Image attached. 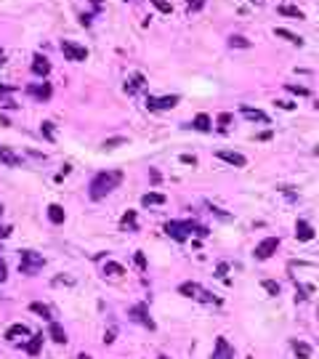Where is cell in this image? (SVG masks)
<instances>
[{"mask_svg":"<svg viewBox=\"0 0 319 359\" xmlns=\"http://www.w3.org/2000/svg\"><path fill=\"white\" fill-rule=\"evenodd\" d=\"M120 181H122V170H101V173H96L88 186L91 200H104L112 189H117Z\"/></svg>","mask_w":319,"mask_h":359,"instance_id":"cell-1","label":"cell"},{"mask_svg":"<svg viewBox=\"0 0 319 359\" xmlns=\"http://www.w3.org/2000/svg\"><path fill=\"white\" fill-rule=\"evenodd\" d=\"M45 266V258L40 253H35V250H21V255H19V271L21 274H37Z\"/></svg>","mask_w":319,"mask_h":359,"instance_id":"cell-2","label":"cell"},{"mask_svg":"<svg viewBox=\"0 0 319 359\" xmlns=\"http://www.w3.org/2000/svg\"><path fill=\"white\" fill-rule=\"evenodd\" d=\"M178 293L186 295V298L202 301V303H221V298H215V295H210L208 290H202L197 282H184V285H178Z\"/></svg>","mask_w":319,"mask_h":359,"instance_id":"cell-3","label":"cell"},{"mask_svg":"<svg viewBox=\"0 0 319 359\" xmlns=\"http://www.w3.org/2000/svg\"><path fill=\"white\" fill-rule=\"evenodd\" d=\"M277 247H279V237H266V239H261V242L255 245L253 255L258 261H266V258H271V255L277 253Z\"/></svg>","mask_w":319,"mask_h":359,"instance_id":"cell-4","label":"cell"},{"mask_svg":"<svg viewBox=\"0 0 319 359\" xmlns=\"http://www.w3.org/2000/svg\"><path fill=\"white\" fill-rule=\"evenodd\" d=\"M61 53L67 56V61H85L88 59V48H85V45H77L72 40H61Z\"/></svg>","mask_w":319,"mask_h":359,"instance_id":"cell-5","label":"cell"},{"mask_svg":"<svg viewBox=\"0 0 319 359\" xmlns=\"http://www.w3.org/2000/svg\"><path fill=\"white\" fill-rule=\"evenodd\" d=\"M178 101H181V96H176V93L173 96H160V99L149 96L146 99V109H152V112H165V109H173Z\"/></svg>","mask_w":319,"mask_h":359,"instance_id":"cell-6","label":"cell"},{"mask_svg":"<svg viewBox=\"0 0 319 359\" xmlns=\"http://www.w3.org/2000/svg\"><path fill=\"white\" fill-rule=\"evenodd\" d=\"M128 317L133 319V322H138V325H144V327H149V330H154V319L149 317V309H146V303H136V306H130V311H128Z\"/></svg>","mask_w":319,"mask_h":359,"instance_id":"cell-7","label":"cell"},{"mask_svg":"<svg viewBox=\"0 0 319 359\" xmlns=\"http://www.w3.org/2000/svg\"><path fill=\"white\" fill-rule=\"evenodd\" d=\"M165 232L168 237H173L176 242H186V237H189V221H168L165 224Z\"/></svg>","mask_w":319,"mask_h":359,"instance_id":"cell-8","label":"cell"},{"mask_svg":"<svg viewBox=\"0 0 319 359\" xmlns=\"http://www.w3.org/2000/svg\"><path fill=\"white\" fill-rule=\"evenodd\" d=\"M27 93L37 101H48L53 96V88H51V83H32V85H27Z\"/></svg>","mask_w":319,"mask_h":359,"instance_id":"cell-9","label":"cell"},{"mask_svg":"<svg viewBox=\"0 0 319 359\" xmlns=\"http://www.w3.org/2000/svg\"><path fill=\"white\" fill-rule=\"evenodd\" d=\"M210 359H234V349L229 346V341L223 338H215V351H213V357Z\"/></svg>","mask_w":319,"mask_h":359,"instance_id":"cell-10","label":"cell"},{"mask_svg":"<svg viewBox=\"0 0 319 359\" xmlns=\"http://www.w3.org/2000/svg\"><path fill=\"white\" fill-rule=\"evenodd\" d=\"M215 154H218V160L229 162V165H234V168H245V165H247V157H245V154H239V152L221 149V152H215Z\"/></svg>","mask_w":319,"mask_h":359,"instance_id":"cell-11","label":"cell"},{"mask_svg":"<svg viewBox=\"0 0 319 359\" xmlns=\"http://www.w3.org/2000/svg\"><path fill=\"white\" fill-rule=\"evenodd\" d=\"M295 237H298L301 242H311V239H314V226L309 221H303V218H298V221H295Z\"/></svg>","mask_w":319,"mask_h":359,"instance_id":"cell-12","label":"cell"},{"mask_svg":"<svg viewBox=\"0 0 319 359\" xmlns=\"http://www.w3.org/2000/svg\"><path fill=\"white\" fill-rule=\"evenodd\" d=\"M192 128H194V130H200V133H210V130H213V120H210V115L200 112V115L192 120Z\"/></svg>","mask_w":319,"mask_h":359,"instance_id":"cell-13","label":"cell"},{"mask_svg":"<svg viewBox=\"0 0 319 359\" xmlns=\"http://www.w3.org/2000/svg\"><path fill=\"white\" fill-rule=\"evenodd\" d=\"M239 112H242V117H245V120H250V122H263V125H266V122H269V115H266V112H261V109L242 107V109H239Z\"/></svg>","mask_w":319,"mask_h":359,"instance_id":"cell-14","label":"cell"},{"mask_svg":"<svg viewBox=\"0 0 319 359\" xmlns=\"http://www.w3.org/2000/svg\"><path fill=\"white\" fill-rule=\"evenodd\" d=\"M32 72L37 75V77H45L51 72V61L45 59V56H40V53H35V59H32Z\"/></svg>","mask_w":319,"mask_h":359,"instance_id":"cell-15","label":"cell"},{"mask_svg":"<svg viewBox=\"0 0 319 359\" xmlns=\"http://www.w3.org/2000/svg\"><path fill=\"white\" fill-rule=\"evenodd\" d=\"M0 160H3L8 168H19L21 165V157L11 149V146H0Z\"/></svg>","mask_w":319,"mask_h":359,"instance_id":"cell-16","label":"cell"},{"mask_svg":"<svg viewBox=\"0 0 319 359\" xmlns=\"http://www.w3.org/2000/svg\"><path fill=\"white\" fill-rule=\"evenodd\" d=\"M144 83H146V77H144L141 72L130 75V80L125 83V93H130V96H133V93H138V91L144 88Z\"/></svg>","mask_w":319,"mask_h":359,"instance_id":"cell-17","label":"cell"},{"mask_svg":"<svg viewBox=\"0 0 319 359\" xmlns=\"http://www.w3.org/2000/svg\"><path fill=\"white\" fill-rule=\"evenodd\" d=\"M48 338H51L53 343H67V330H64L59 322H51V325H48Z\"/></svg>","mask_w":319,"mask_h":359,"instance_id":"cell-18","label":"cell"},{"mask_svg":"<svg viewBox=\"0 0 319 359\" xmlns=\"http://www.w3.org/2000/svg\"><path fill=\"white\" fill-rule=\"evenodd\" d=\"M274 35H277V37H282V40H287V43H293V45H303V37H301V35H295V32H290V29H285V27H277V29H274Z\"/></svg>","mask_w":319,"mask_h":359,"instance_id":"cell-19","label":"cell"},{"mask_svg":"<svg viewBox=\"0 0 319 359\" xmlns=\"http://www.w3.org/2000/svg\"><path fill=\"white\" fill-rule=\"evenodd\" d=\"M168 202V197L165 194H160V192H149V194H144L141 197V205L144 208H149V205H165Z\"/></svg>","mask_w":319,"mask_h":359,"instance_id":"cell-20","label":"cell"},{"mask_svg":"<svg viewBox=\"0 0 319 359\" xmlns=\"http://www.w3.org/2000/svg\"><path fill=\"white\" fill-rule=\"evenodd\" d=\"M21 335V338H27L29 335V327L27 325H11L8 330H5V341H16Z\"/></svg>","mask_w":319,"mask_h":359,"instance_id":"cell-21","label":"cell"},{"mask_svg":"<svg viewBox=\"0 0 319 359\" xmlns=\"http://www.w3.org/2000/svg\"><path fill=\"white\" fill-rule=\"evenodd\" d=\"M40 346H43V333H37V335L29 338V343L24 346V351H27L29 357H37V354H40Z\"/></svg>","mask_w":319,"mask_h":359,"instance_id":"cell-22","label":"cell"},{"mask_svg":"<svg viewBox=\"0 0 319 359\" xmlns=\"http://www.w3.org/2000/svg\"><path fill=\"white\" fill-rule=\"evenodd\" d=\"M64 218H67V213L61 205H48V221L51 224H64Z\"/></svg>","mask_w":319,"mask_h":359,"instance_id":"cell-23","label":"cell"},{"mask_svg":"<svg viewBox=\"0 0 319 359\" xmlns=\"http://www.w3.org/2000/svg\"><path fill=\"white\" fill-rule=\"evenodd\" d=\"M293 351H295L298 359H311V346L303 343V341H293Z\"/></svg>","mask_w":319,"mask_h":359,"instance_id":"cell-24","label":"cell"},{"mask_svg":"<svg viewBox=\"0 0 319 359\" xmlns=\"http://www.w3.org/2000/svg\"><path fill=\"white\" fill-rule=\"evenodd\" d=\"M279 16H293V19H306L303 16V11L298 8V5H279Z\"/></svg>","mask_w":319,"mask_h":359,"instance_id":"cell-25","label":"cell"},{"mask_svg":"<svg viewBox=\"0 0 319 359\" xmlns=\"http://www.w3.org/2000/svg\"><path fill=\"white\" fill-rule=\"evenodd\" d=\"M104 274L122 277V274H125V266H122V263H114V261H106V263H104Z\"/></svg>","mask_w":319,"mask_h":359,"instance_id":"cell-26","label":"cell"},{"mask_svg":"<svg viewBox=\"0 0 319 359\" xmlns=\"http://www.w3.org/2000/svg\"><path fill=\"white\" fill-rule=\"evenodd\" d=\"M29 311H35L37 317H43V319H48V322H53V317H51V309L45 306V303H29Z\"/></svg>","mask_w":319,"mask_h":359,"instance_id":"cell-27","label":"cell"},{"mask_svg":"<svg viewBox=\"0 0 319 359\" xmlns=\"http://www.w3.org/2000/svg\"><path fill=\"white\" fill-rule=\"evenodd\" d=\"M122 229H130V232H136L138 226H136V210H128L125 216H122V221H120Z\"/></svg>","mask_w":319,"mask_h":359,"instance_id":"cell-28","label":"cell"},{"mask_svg":"<svg viewBox=\"0 0 319 359\" xmlns=\"http://www.w3.org/2000/svg\"><path fill=\"white\" fill-rule=\"evenodd\" d=\"M13 88L11 85H0V101H3V107H8V109H16V104L8 99V93H11Z\"/></svg>","mask_w":319,"mask_h":359,"instance_id":"cell-29","label":"cell"},{"mask_svg":"<svg viewBox=\"0 0 319 359\" xmlns=\"http://www.w3.org/2000/svg\"><path fill=\"white\" fill-rule=\"evenodd\" d=\"M229 45H231V48H250V40L242 37V35H231L229 37Z\"/></svg>","mask_w":319,"mask_h":359,"instance_id":"cell-30","label":"cell"},{"mask_svg":"<svg viewBox=\"0 0 319 359\" xmlns=\"http://www.w3.org/2000/svg\"><path fill=\"white\" fill-rule=\"evenodd\" d=\"M261 287H263V290H266L269 295H279V290H282V287H279V282H274V279H263Z\"/></svg>","mask_w":319,"mask_h":359,"instance_id":"cell-31","label":"cell"},{"mask_svg":"<svg viewBox=\"0 0 319 359\" xmlns=\"http://www.w3.org/2000/svg\"><path fill=\"white\" fill-rule=\"evenodd\" d=\"M122 144H128V138L114 136V138H106V141H104V149H117V146H122Z\"/></svg>","mask_w":319,"mask_h":359,"instance_id":"cell-32","label":"cell"},{"mask_svg":"<svg viewBox=\"0 0 319 359\" xmlns=\"http://www.w3.org/2000/svg\"><path fill=\"white\" fill-rule=\"evenodd\" d=\"M231 120H234V115H231V112H221V115H218V125H221V130H226V128L231 125Z\"/></svg>","mask_w":319,"mask_h":359,"instance_id":"cell-33","label":"cell"},{"mask_svg":"<svg viewBox=\"0 0 319 359\" xmlns=\"http://www.w3.org/2000/svg\"><path fill=\"white\" fill-rule=\"evenodd\" d=\"M40 133H43L45 138H48V141H53V138H56V136H53V122H48V120H45L43 125H40Z\"/></svg>","mask_w":319,"mask_h":359,"instance_id":"cell-34","label":"cell"},{"mask_svg":"<svg viewBox=\"0 0 319 359\" xmlns=\"http://www.w3.org/2000/svg\"><path fill=\"white\" fill-rule=\"evenodd\" d=\"M152 5H154V8H157L160 13H170V11H173V5L165 3V0H152Z\"/></svg>","mask_w":319,"mask_h":359,"instance_id":"cell-35","label":"cell"},{"mask_svg":"<svg viewBox=\"0 0 319 359\" xmlns=\"http://www.w3.org/2000/svg\"><path fill=\"white\" fill-rule=\"evenodd\" d=\"M287 91H290V93H295V96H309V88H306V85H287Z\"/></svg>","mask_w":319,"mask_h":359,"instance_id":"cell-36","label":"cell"},{"mask_svg":"<svg viewBox=\"0 0 319 359\" xmlns=\"http://www.w3.org/2000/svg\"><path fill=\"white\" fill-rule=\"evenodd\" d=\"M202 5H205V0H186V8H189L192 13L194 11H202Z\"/></svg>","mask_w":319,"mask_h":359,"instance_id":"cell-37","label":"cell"},{"mask_svg":"<svg viewBox=\"0 0 319 359\" xmlns=\"http://www.w3.org/2000/svg\"><path fill=\"white\" fill-rule=\"evenodd\" d=\"M277 107H279V109H287V112H290V109H295V104H293V101H287V99H279Z\"/></svg>","mask_w":319,"mask_h":359,"instance_id":"cell-38","label":"cell"},{"mask_svg":"<svg viewBox=\"0 0 319 359\" xmlns=\"http://www.w3.org/2000/svg\"><path fill=\"white\" fill-rule=\"evenodd\" d=\"M136 263H138V269H146V255H144L141 250L136 253Z\"/></svg>","mask_w":319,"mask_h":359,"instance_id":"cell-39","label":"cell"},{"mask_svg":"<svg viewBox=\"0 0 319 359\" xmlns=\"http://www.w3.org/2000/svg\"><path fill=\"white\" fill-rule=\"evenodd\" d=\"M226 269H229L226 263H218V277L223 279V282H229V279H226Z\"/></svg>","mask_w":319,"mask_h":359,"instance_id":"cell-40","label":"cell"},{"mask_svg":"<svg viewBox=\"0 0 319 359\" xmlns=\"http://www.w3.org/2000/svg\"><path fill=\"white\" fill-rule=\"evenodd\" d=\"M282 194H285L287 200H295V197H298V194H295V192L290 189V186H282Z\"/></svg>","mask_w":319,"mask_h":359,"instance_id":"cell-41","label":"cell"},{"mask_svg":"<svg viewBox=\"0 0 319 359\" xmlns=\"http://www.w3.org/2000/svg\"><path fill=\"white\" fill-rule=\"evenodd\" d=\"M181 162H186V165H197V160H194L192 154H181Z\"/></svg>","mask_w":319,"mask_h":359,"instance_id":"cell-42","label":"cell"},{"mask_svg":"<svg viewBox=\"0 0 319 359\" xmlns=\"http://www.w3.org/2000/svg\"><path fill=\"white\" fill-rule=\"evenodd\" d=\"M5 277H8V269H5V263L0 261V282H5Z\"/></svg>","mask_w":319,"mask_h":359,"instance_id":"cell-43","label":"cell"},{"mask_svg":"<svg viewBox=\"0 0 319 359\" xmlns=\"http://www.w3.org/2000/svg\"><path fill=\"white\" fill-rule=\"evenodd\" d=\"M149 178H152V184H160V170H149Z\"/></svg>","mask_w":319,"mask_h":359,"instance_id":"cell-44","label":"cell"},{"mask_svg":"<svg viewBox=\"0 0 319 359\" xmlns=\"http://www.w3.org/2000/svg\"><path fill=\"white\" fill-rule=\"evenodd\" d=\"M271 138V130H263V133H258V141H269Z\"/></svg>","mask_w":319,"mask_h":359,"instance_id":"cell-45","label":"cell"},{"mask_svg":"<svg viewBox=\"0 0 319 359\" xmlns=\"http://www.w3.org/2000/svg\"><path fill=\"white\" fill-rule=\"evenodd\" d=\"M112 341H114V330H109V333L104 335V343H112Z\"/></svg>","mask_w":319,"mask_h":359,"instance_id":"cell-46","label":"cell"},{"mask_svg":"<svg viewBox=\"0 0 319 359\" xmlns=\"http://www.w3.org/2000/svg\"><path fill=\"white\" fill-rule=\"evenodd\" d=\"M11 234V226H3V229H0V237H8Z\"/></svg>","mask_w":319,"mask_h":359,"instance_id":"cell-47","label":"cell"},{"mask_svg":"<svg viewBox=\"0 0 319 359\" xmlns=\"http://www.w3.org/2000/svg\"><path fill=\"white\" fill-rule=\"evenodd\" d=\"M3 61H5V51L0 48V64H3Z\"/></svg>","mask_w":319,"mask_h":359,"instance_id":"cell-48","label":"cell"},{"mask_svg":"<svg viewBox=\"0 0 319 359\" xmlns=\"http://www.w3.org/2000/svg\"><path fill=\"white\" fill-rule=\"evenodd\" d=\"M77 359H91V357H88V354H80V357H77Z\"/></svg>","mask_w":319,"mask_h":359,"instance_id":"cell-49","label":"cell"},{"mask_svg":"<svg viewBox=\"0 0 319 359\" xmlns=\"http://www.w3.org/2000/svg\"><path fill=\"white\" fill-rule=\"evenodd\" d=\"M250 3H255V5H258V3H261V0H250Z\"/></svg>","mask_w":319,"mask_h":359,"instance_id":"cell-50","label":"cell"},{"mask_svg":"<svg viewBox=\"0 0 319 359\" xmlns=\"http://www.w3.org/2000/svg\"><path fill=\"white\" fill-rule=\"evenodd\" d=\"M0 216H3V205H0Z\"/></svg>","mask_w":319,"mask_h":359,"instance_id":"cell-51","label":"cell"},{"mask_svg":"<svg viewBox=\"0 0 319 359\" xmlns=\"http://www.w3.org/2000/svg\"><path fill=\"white\" fill-rule=\"evenodd\" d=\"M160 359H168V357H160Z\"/></svg>","mask_w":319,"mask_h":359,"instance_id":"cell-52","label":"cell"},{"mask_svg":"<svg viewBox=\"0 0 319 359\" xmlns=\"http://www.w3.org/2000/svg\"><path fill=\"white\" fill-rule=\"evenodd\" d=\"M317 109H319V101H317Z\"/></svg>","mask_w":319,"mask_h":359,"instance_id":"cell-53","label":"cell"},{"mask_svg":"<svg viewBox=\"0 0 319 359\" xmlns=\"http://www.w3.org/2000/svg\"><path fill=\"white\" fill-rule=\"evenodd\" d=\"M247 359H253V357H247Z\"/></svg>","mask_w":319,"mask_h":359,"instance_id":"cell-54","label":"cell"}]
</instances>
